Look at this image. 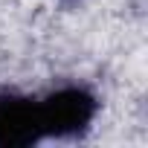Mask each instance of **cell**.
Masks as SVG:
<instances>
[{
  "instance_id": "1",
  "label": "cell",
  "mask_w": 148,
  "mask_h": 148,
  "mask_svg": "<svg viewBox=\"0 0 148 148\" xmlns=\"http://www.w3.org/2000/svg\"><path fill=\"white\" fill-rule=\"evenodd\" d=\"M44 139L47 136H76L96 116V99L84 87H64L38 102Z\"/></svg>"
},
{
  "instance_id": "2",
  "label": "cell",
  "mask_w": 148,
  "mask_h": 148,
  "mask_svg": "<svg viewBox=\"0 0 148 148\" xmlns=\"http://www.w3.org/2000/svg\"><path fill=\"white\" fill-rule=\"evenodd\" d=\"M41 139H44V125L38 102L18 96L0 99V148H23Z\"/></svg>"
}]
</instances>
